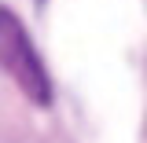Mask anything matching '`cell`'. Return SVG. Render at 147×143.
Wrapping results in <instances>:
<instances>
[{"mask_svg": "<svg viewBox=\"0 0 147 143\" xmlns=\"http://www.w3.org/2000/svg\"><path fill=\"white\" fill-rule=\"evenodd\" d=\"M0 70L15 81L26 99H33L37 107L52 103V77L44 70L33 40L26 33V26L18 22L11 7L0 4Z\"/></svg>", "mask_w": 147, "mask_h": 143, "instance_id": "obj_1", "label": "cell"}]
</instances>
